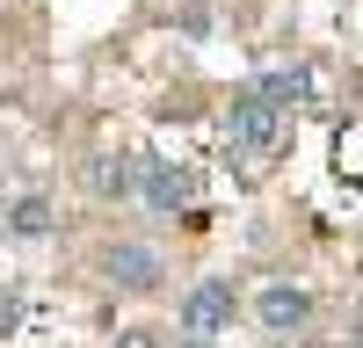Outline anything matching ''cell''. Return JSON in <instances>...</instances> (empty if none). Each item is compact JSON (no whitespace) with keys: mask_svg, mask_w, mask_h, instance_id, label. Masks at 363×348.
<instances>
[{"mask_svg":"<svg viewBox=\"0 0 363 348\" xmlns=\"http://www.w3.org/2000/svg\"><path fill=\"white\" fill-rule=\"evenodd\" d=\"M225 131H233V145L240 153H269V145L284 138V109H269L255 87L247 95H233V109H225Z\"/></svg>","mask_w":363,"mask_h":348,"instance_id":"cell-1","label":"cell"},{"mask_svg":"<svg viewBox=\"0 0 363 348\" xmlns=\"http://www.w3.org/2000/svg\"><path fill=\"white\" fill-rule=\"evenodd\" d=\"M182 334H189V341H211V334H225L233 327V283H218V276H211V283H196L189 290V298H182Z\"/></svg>","mask_w":363,"mask_h":348,"instance_id":"cell-2","label":"cell"},{"mask_svg":"<svg viewBox=\"0 0 363 348\" xmlns=\"http://www.w3.org/2000/svg\"><path fill=\"white\" fill-rule=\"evenodd\" d=\"M255 319H262V334H277V341H291L298 327L313 319V298L298 283H269L262 298H255Z\"/></svg>","mask_w":363,"mask_h":348,"instance_id":"cell-3","label":"cell"},{"mask_svg":"<svg viewBox=\"0 0 363 348\" xmlns=\"http://www.w3.org/2000/svg\"><path fill=\"white\" fill-rule=\"evenodd\" d=\"M138 189L153 211H182L196 203V167H174V160H138Z\"/></svg>","mask_w":363,"mask_h":348,"instance_id":"cell-4","label":"cell"},{"mask_svg":"<svg viewBox=\"0 0 363 348\" xmlns=\"http://www.w3.org/2000/svg\"><path fill=\"white\" fill-rule=\"evenodd\" d=\"M102 276H109L116 290H160V254L138 247V240H116V247L102 254Z\"/></svg>","mask_w":363,"mask_h":348,"instance_id":"cell-5","label":"cell"},{"mask_svg":"<svg viewBox=\"0 0 363 348\" xmlns=\"http://www.w3.org/2000/svg\"><path fill=\"white\" fill-rule=\"evenodd\" d=\"M87 189L95 196H131L138 189V160H95L87 167Z\"/></svg>","mask_w":363,"mask_h":348,"instance_id":"cell-6","label":"cell"},{"mask_svg":"<svg viewBox=\"0 0 363 348\" xmlns=\"http://www.w3.org/2000/svg\"><path fill=\"white\" fill-rule=\"evenodd\" d=\"M8 232H15V240H44V232H51V203L44 196H22L8 211Z\"/></svg>","mask_w":363,"mask_h":348,"instance_id":"cell-7","label":"cell"},{"mask_svg":"<svg viewBox=\"0 0 363 348\" xmlns=\"http://www.w3.org/2000/svg\"><path fill=\"white\" fill-rule=\"evenodd\" d=\"M15 319H22V298H15V290H0V334H8Z\"/></svg>","mask_w":363,"mask_h":348,"instance_id":"cell-8","label":"cell"},{"mask_svg":"<svg viewBox=\"0 0 363 348\" xmlns=\"http://www.w3.org/2000/svg\"><path fill=\"white\" fill-rule=\"evenodd\" d=\"M153 341H160V334H145V327H131V334L116 341V348H153Z\"/></svg>","mask_w":363,"mask_h":348,"instance_id":"cell-9","label":"cell"},{"mask_svg":"<svg viewBox=\"0 0 363 348\" xmlns=\"http://www.w3.org/2000/svg\"><path fill=\"white\" fill-rule=\"evenodd\" d=\"M349 341H356V348H363V305H356V312H349Z\"/></svg>","mask_w":363,"mask_h":348,"instance_id":"cell-10","label":"cell"},{"mask_svg":"<svg viewBox=\"0 0 363 348\" xmlns=\"http://www.w3.org/2000/svg\"><path fill=\"white\" fill-rule=\"evenodd\" d=\"M174 348H211V341H174Z\"/></svg>","mask_w":363,"mask_h":348,"instance_id":"cell-11","label":"cell"}]
</instances>
